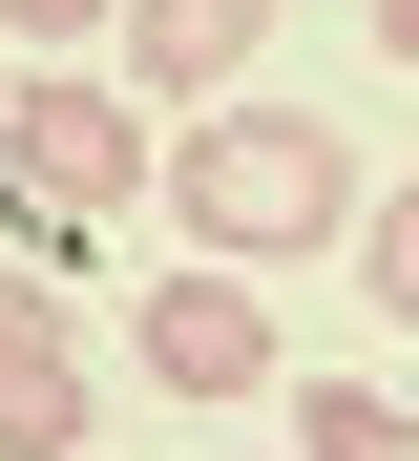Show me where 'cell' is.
<instances>
[{"label":"cell","mask_w":419,"mask_h":461,"mask_svg":"<svg viewBox=\"0 0 419 461\" xmlns=\"http://www.w3.org/2000/svg\"><path fill=\"white\" fill-rule=\"evenodd\" d=\"M419 420L398 399H357V377H294V461H398Z\"/></svg>","instance_id":"6"},{"label":"cell","mask_w":419,"mask_h":461,"mask_svg":"<svg viewBox=\"0 0 419 461\" xmlns=\"http://www.w3.org/2000/svg\"><path fill=\"white\" fill-rule=\"evenodd\" d=\"M126 189H168V168H147V126H126V85L42 63V85L0 105V210H22L42 252H84V230H126Z\"/></svg>","instance_id":"2"},{"label":"cell","mask_w":419,"mask_h":461,"mask_svg":"<svg viewBox=\"0 0 419 461\" xmlns=\"http://www.w3.org/2000/svg\"><path fill=\"white\" fill-rule=\"evenodd\" d=\"M0 22H126V0H0Z\"/></svg>","instance_id":"8"},{"label":"cell","mask_w":419,"mask_h":461,"mask_svg":"<svg viewBox=\"0 0 419 461\" xmlns=\"http://www.w3.org/2000/svg\"><path fill=\"white\" fill-rule=\"evenodd\" d=\"M251 42H273V0H126V85H168V105H210Z\"/></svg>","instance_id":"5"},{"label":"cell","mask_w":419,"mask_h":461,"mask_svg":"<svg viewBox=\"0 0 419 461\" xmlns=\"http://www.w3.org/2000/svg\"><path fill=\"white\" fill-rule=\"evenodd\" d=\"M357 294H378V315H419V168L378 189V230H357Z\"/></svg>","instance_id":"7"},{"label":"cell","mask_w":419,"mask_h":461,"mask_svg":"<svg viewBox=\"0 0 419 461\" xmlns=\"http://www.w3.org/2000/svg\"><path fill=\"white\" fill-rule=\"evenodd\" d=\"M168 230H189L210 273H273V252H314V230H357V147H335L314 105H210L189 147H168Z\"/></svg>","instance_id":"1"},{"label":"cell","mask_w":419,"mask_h":461,"mask_svg":"<svg viewBox=\"0 0 419 461\" xmlns=\"http://www.w3.org/2000/svg\"><path fill=\"white\" fill-rule=\"evenodd\" d=\"M84 420H105V377H84V357H63V315L0 273V461H63Z\"/></svg>","instance_id":"4"},{"label":"cell","mask_w":419,"mask_h":461,"mask_svg":"<svg viewBox=\"0 0 419 461\" xmlns=\"http://www.w3.org/2000/svg\"><path fill=\"white\" fill-rule=\"evenodd\" d=\"M0 105H22V85H0Z\"/></svg>","instance_id":"10"},{"label":"cell","mask_w":419,"mask_h":461,"mask_svg":"<svg viewBox=\"0 0 419 461\" xmlns=\"http://www.w3.org/2000/svg\"><path fill=\"white\" fill-rule=\"evenodd\" d=\"M398 420H419V399H398Z\"/></svg>","instance_id":"11"},{"label":"cell","mask_w":419,"mask_h":461,"mask_svg":"<svg viewBox=\"0 0 419 461\" xmlns=\"http://www.w3.org/2000/svg\"><path fill=\"white\" fill-rule=\"evenodd\" d=\"M126 357L168 377V399H273V315H251V273H210V252L126 294Z\"/></svg>","instance_id":"3"},{"label":"cell","mask_w":419,"mask_h":461,"mask_svg":"<svg viewBox=\"0 0 419 461\" xmlns=\"http://www.w3.org/2000/svg\"><path fill=\"white\" fill-rule=\"evenodd\" d=\"M378 63H419V0H378Z\"/></svg>","instance_id":"9"}]
</instances>
